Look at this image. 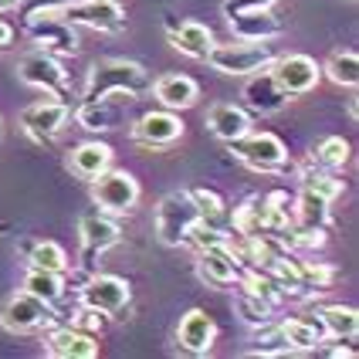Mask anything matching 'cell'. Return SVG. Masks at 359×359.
<instances>
[{"mask_svg":"<svg viewBox=\"0 0 359 359\" xmlns=\"http://www.w3.org/2000/svg\"><path fill=\"white\" fill-rule=\"evenodd\" d=\"M149 88H153V79H149V72L142 65L126 58H109L92 65L81 99L92 102V99H105V95H133V99H140Z\"/></svg>","mask_w":359,"mask_h":359,"instance_id":"obj_1","label":"cell"},{"mask_svg":"<svg viewBox=\"0 0 359 359\" xmlns=\"http://www.w3.org/2000/svg\"><path fill=\"white\" fill-rule=\"evenodd\" d=\"M278 58L275 48L268 41H227V44H217L210 48L207 55V65L220 72V75H231V79H248L255 72H264L271 61Z\"/></svg>","mask_w":359,"mask_h":359,"instance_id":"obj_2","label":"cell"},{"mask_svg":"<svg viewBox=\"0 0 359 359\" xmlns=\"http://www.w3.org/2000/svg\"><path fill=\"white\" fill-rule=\"evenodd\" d=\"M197 220L200 214L197 203L190 200V194L187 190H173V194H166L156 203V238L166 248H180V244H187V234H190V227Z\"/></svg>","mask_w":359,"mask_h":359,"instance_id":"obj_3","label":"cell"},{"mask_svg":"<svg viewBox=\"0 0 359 359\" xmlns=\"http://www.w3.org/2000/svg\"><path fill=\"white\" fill-rule=\"evenodd\" d=\"M231 153L255 173H281L288 163V149L275 133H244L241 140L227 142Z\"/></svg>","mask_w":359,"mask_h":359,"instance_id":"obj_4","label":"cell"},{"mask_svg":"<svg viewBox=\"0 0 359 359\" xmlns=\"http://www.w3.org/2000/svg\"><path fill=\"white\" fill-rule=\"evenodd\" d=\"M0 325L14 336H27V332H38L55 325V305L41 302L31 292H14L11 299L0 305Z\"/></svg>","mask_w":359,"mask_h":359,"instance_id":"obj_5","label":"cell"},{"mask_svg":"<svg viewBox=\"0 0 359 359\" xmlns=\"http://www.w3.org/2000/svg\"><path fill=\"white\" fill-rule=\"evenodd\" d=\"M58 14L68 24H79L99 34H119L126 27V11L119 7V0H68Z\"/></svg>","mask_w":359,"mask_h":359,"instance_id":"obj_6","label":"cell"},{"mask_svg":"<svg viewBox=\"0 0 359 359\" xmlns=\"http://www.w3.org/2000/svg\"><path fill=\"white\" fill-rule=\"evenodd\" d=\"M92 200L105 214H129L140 203V180L126 170H105L102 177L92 180Z\"/></svg>","mask_w":359,"mask_h":359,"instance_id":"obj_7","label":"cell"},{"mask_svg":"<svg viewBox=\"0 0 359 359\" xmlns=\"http://www.w3.org/2000/svg\"><path fill=\"white\" fill-rule=\"evenodd\" d=\"M18 79L24 85H31V88H41V92L55 95V99H65V92H68V75H65L61 61L55 55H48V51L24 55L18 61Z\"/></svg>","mask_w":359,"mask_h":359,"instance_id":"obj_8","label":"cell"},{"mask_svg":"<svg viewBox=\"0 0 359 359\" xmlns=\"http://www.w3.org/2000/svg\"><path fill=\"white\" fill-rule=\"evenodd\" d=\"M27 34L34 44H41V51H48V55H79V31H75V24H68V20L61 18V14H41V18L27 20Z\"/></svg>","mask_w":359,"mask_h":359,"instance_id":"obj_9","label":"cell"},{"mask_svg":"<svg viewBox=\"0 0 359 359\" xmlns=\"http://www.w3.org/2000/svg\"><path fill=\"white\" fill-rule=\"evenodd\" d=\"M68 116H72L68 102L41 99V102L27 105V109L20 112V129H24L34 142H51V140H58L61 136V129H65Z\"/></svg>","mask_w":359,"mask_h":359,"instance_id":"obj_10","label":"cell"},{"mask_svg":"<svg viewBox=\"0 0 359 359\" xmlns=\"http://www.w3.org/2000/svg\"><path fill=\"white\" fill-rule=\"evenodd\" d=\"M268 72L275 75L281 88L295 99V95H309L322 79V65L309 55H281L268 65Z\"/></svg>","mask_w":359,"mask_h":359,"instance_id":"obj_11","label":"cell"},{"mask_svg":"<svg viewBox=\"0 0 359 359\" xmlns=\"http://www.w3.org/2000/svg\"><path fill=\"white\" fill-rule=\"evenodd\" d=\"M79 241H81V268H95V261L122 241V227L112 217H105V214H85L79 220Z\"/></svg>","mask_w":359,"mask_h":359,"instance_id":"obj_12","label":"cell"},{"mask_svg":"<svg viewBox=\"0 0 359 359\" xmlns=\"http://www.w3.org/2000/svg\"><path fill=\"white\" fill-rule=\"evenodd\" d=\"M197 275L210 288H227L241 278V258L231 248V238L220 244H207L197 251Z\"/></svg>","mask_w":359,"mask_h":359,"instance_id":"obj_13","label":"cell"},{"mask_svg":"<svg viewBox=\"0 0 359 359\" xmlns=\"http://www.w3.org/2000/svg\"><path fill=\"white\" fill-rule=\"evenodd\" d=\"M133 299L129 292V281L119 278V275H95V278L85 281V288L79 292V302L85 309H95L102 316H116L122 312Z\"/></svg>","mask_w":359,"mask_h":359,"instance_id":"obj_14","label":"cell"},{"mask_svg":"<svg viewBox=\"0 0 359 359\" xmlns=\"http://www.w3.org/2000/svg\"><path fill=\"white\" fill-rule=\"evenodd\" d=\"M177 140H183V119L170 109L160 112H146L133 122V142L142 149H166Z\"/></svg>","mask_w":359,"mask_h":359,"instance_id":"obj_15","label":"cell"},{"mask_svg":"<svg viewBox=\"0 0 359 359\" xmlns=\"http://www.w3.org/2000/svg\"><path fill=\"white\" fill-rule=\"evenodd\" d=\"M133 95H105V99H92L81 102V109L75 112L81 129L88 133H109V129H119L126 119V109L133 105Z\"/></svg>","mask_w":359,"mask_h":359,"instance_id":"obj_16","label":"cell"},{"mask_svg":"<svg viewBox=\"0 0 359 359\" xmlns=\"http://www.w3.org/2000/svg\"><path fill=\"white\" fill-rule=\"evenodd\" d=\"M292 102V95L281 88L275 75L264 68V72H255L248 75V85H244V105L255 112V116H275L285 105Z\"/></svg>","mask_w":359,"mask_h":359,"instance_id":"obj_17","label":"cell"},{"mask_svg":"<svg viewBox=\"0 0 359 359\" xmlns=\"http://www.w3.org/2000/svg\"><path fill=\"white\" fill-rule=\"evenodd\" d=\"M177 342L180 349L190 353V356H207L214 349V342H217V325L203 309H190L177 325Z\"/></svg>","mask_w":359,"mask_h":359,"instance_id":"obj_18","label":"cell"},{"mask_svg":"<svg viewBox=\"0 0 359 359\" xmlns=\"http://www.w3.org/2000/svg\"><path fill=\"white\" fill-rule=\"evenodd\" d=\"M166 38H170V44L177 48L180 55L197 58V61H203L210 55V48H214V31H210L207 24H200V20L170 18L166 20Z\"/></svg>","mask_w":359,"mask_h":359,"instance_id":"obj_19","label":"cell"},{"mask_svg":"<svg viewBox=\"0 0 359 359\" xmlns=\"http://www.w3.org/2000/svg\"><path fill=\"white\" fill-rule=\"evenodd\" d=\"M44 353L51 359H95L99 356V339L75 329V325H61V329L48 332Z\"/></svg>","mask_w":359,"mask_h":359,"instance_id":"obj_20","label":"cell"},{"mask_svg":"<svg viewBox=\"0 0 359 359\" xmlns=\"http://www.w3.org/2000/svg\"><path fill=\"white\" fill-rule=\"evenodd\" d=\"M156 102H160L163 109H170V112H183V109H190V105H197L200 99V85L190 75H180V72H166L160 79L153 81V88H149Z\"/></svg>","mask_w":359,"mask_h":359,"instance_id":"obj_21","label":"cell"},{"mask_svg":"<svg viewBox=\"0 0 359 359\" xmlns=\"http://www.w3.org/2000/svg\"><path fill=\"white\" fill-rule=\"evenodd\" d=\"M231 24V34L238 41H271L285 31L281 18L268 7V11H248V14H238V18H227Z\"/></svg>","mask_w":359,"mask_h":359,"instance_id":"obj_22","label":"cell"},{"mask_svg":"<svg viewBox=\"0 0 359 359\" xmlns=\"http://www.w3.org/2000/svg\"><path fill=\"white\" fill-rule=\"evenodd\" d=\"M65 166L72 170V177L92 183V180L102 177V173L112 166V149H109L105 142H81V146H75V149L68 153Z\"/></svg>","mask_w":359,"mask_h":359,"instance_id":"obj_23","label":"cell"},{"mask_svg":"<svg viewBox=\"0 0 359 359\" xmlns=\"http://www.w3.org/2000/svg\"><path fill=\"white\" fill-rule=\"evenodd\" d=\"M207 129L217 136L220 142H234L241 140L244 133H251V116L238 109V105H231V102H217V105H210V112H207Z\"/></svg>","mask_w":359,"mask_h":359,"instance_id":"obj_24","label":"cell"},{"mask_svg":"<svg viewBox=\"0 0 359 359\" xmlns=\"http://www.w3.org/2000/svg\"><path fill=\"white\" fill-rule=\"evenodd\" d=\"M281 336L295 353H316L322 342L329 339L319 316H295V319L281 322Z\"/></svg>","mask_w":359,"mask_h":359,"instance_id":"obj_25","label":"cell"},{"mask_svg":"<svg viewBox=\"0 0 359 359\" xmlns=\"http://www.w3.org/2000/svg\"><path fill=\"white\" fill-rule=\"evenodd\" d=\"M319 319L325 325V332H329V339L353 342L359 336V316L349 305H325V309H319Z\"/></svg>","mask_w":359,"mask_h":359,"instance_id":"obj_26","label":"cell"},{"mask_svg":"<svg viewBox=\"0 0 359 359\" xmlns=\"http://www.w3.org/2000/svg\"><path fill=\"white\" fill-rule=\"evenodd\" d=\"M292 227H309V231H325L329 227V200L316 197L309 190H302L295 197V224ZM288 227V231H292Z\"/></svg>","mask_w":359,"mask_h":359,"instance_id":"obj_27","label":"cell"},{"mask_svg":"<svg viewBox=\"0 0 359 359\" xmlns=\"http://www.w3.org/2000/svg\"><path fill=\"white\" fill-rule=\"evenodd\" d=\"M27 268H38V271H68V255L65 248L55 241H31L27 244Z\"/></svg>","mask_w":359,"mask_h":359,"instance_id":"obj_28","label":"cell"},{"mask_svg":"<svg viewBox=\"0 0 359 359\" xmlns=\"http://www.w3.org/2000/svg\"><path fill=\"white\" fill-rule=\"evenodd\" d=\"M24 292L38 295V299L48 302V305H58L61 295H65V278H61L58 271H38V268H27V275H24Z\"/></svg>","mask_w":359,"mask_h":359,"instance_id":"obj_29","label":"cell"},{"mask_svg":"<svg viewBox=\"0 0 359 359\" xmlns=\"http://www.w3.org/2000/svg\"><path fill=\"white\" fill-rule=\"evenodd\" d=\"M329 81H336L339 88H356L359 85V55L356 51H336L322 68Z\"/></svg>","mask_w":359,"mask_h":359,"instance_id":"obj_30","label":"cell"},{"mask_svg":"<svg viewBox=\"0 0 359 359\" xmlns=\"http://www.w3.org/2000/svg\"><path fill=\"white\" fill-rule=\"evenodd\" d=\"M234 309H238V316L248 325H264V322H271V316H275V302L261 299V295H255V292H248V288H241L238 299H234Z\"/></svg>","mask_w":359,"mask_h":359,"instance_id":"obj_31","label":"cell"},{"mask_svg":"<svg viewBox=\"0 0 359 359\" xmlns=\"http://www.w3.org/2000/svg\"><path fill=\"white\" fill-rule=\"evenodd\" d=\"M302 190H309V194H316V197L332 203L336 197H342L346 187H342L339 177H332V170H325V173L322 170H305L302 173Z\"/></svg>","mask_w":359,"mask_h":359,"instance_id":"obj_32","label":"cell"},{"mask_svg":"<svg viewBox=\"0 0 359 359\" xmlns=\"http://www.w3.org/2000/svg\"><path fill=\"white\" fill-rule=\"evenodd\" d=\"M187 194H190V200L197 203L200 220L210 224V227H217L220 217H224V197H220L217 190H210V187H190Z\"/></svg>","mask_w":359,"mask_h":359,"instance_id":"obj_33","label":"cell"},{"mask_svg":"<svg viewBox=\"0 0 359 359\" xmlns=\"http://www.w3.org/2000/svg\"><path fill=\"white\" fill-rule=\"evenodd\" d=\"M312 160L319 163L322 170H342L349 163V142L342 136H329V140H322L312 149Z\"/></svg>","mask_w":359,"mask_h":359,"instance_id":"obj_34","label":"cell"},{"mask_svg":"<svg viewBox=\"0 0 359 359\" xmlns=\"http://www.w3.org/2000/svg\"><path fill=\"white\" fill-rule=\"evenodd\" d=\"M65 4H68V0H18L14 7H18V18L27 24V20L41 18V14H58Z\"/></svg>","mask_w":359,"mask_h":359,"instance_id":"obj_35","label":"cell"},{"mask_svg":"<svg viewBox=\"0 0 359 359\" xmlns=\"http://www.w3.org/2000/svg\"><path fill=\"white\" fill-rule=\"evenodd\" d=\"M278 0H224V20L227 18H238V14H248V11H268V7H275Z\"/></svg>","mask_w":359,"mask_h":359,"instance_id":"obj_36","label":"cell"},{"mask_svg":"<svg viewBox=\"0 0 359 359\" xmlns=\"http://www.w3.org/2000/svg\"><path fill=\"white\" fill-rule=\"evenodd\" d=\"M72 325H75V329H81V332H88V336H99L102 325H105V319H102V312H95V309H85V305H81L79 312H75V319H72Z\"/></svg>","mask_w":359,"mask_h":359,"instance_id":"obj_37","label":"cell"},{"mask_svg":"<svg viewBox=\"0 0 359 359\" xmlns=\"http://www.w3.org/2000/svg\"><path fill=\"white\" fill-rule=\"evenodd\" d=\"M11 41H14V27L0 18V51H7V48H11Z\"/></svg>","mask_w":359,"mask_h":359,"instance_id":"obj_38","label":"cell"},{"mask_svg":"<svg viewBox=\"0 0 359 359\" xmlns=\"http://www.w3.org/2000/svg\"><path fill=\"white\" fill-rule=\"evenodd\" d=\"M329 356L332 359H356V349H349V346H336V349H329Z\"/></svg>","mask_w":359,"mask_h":359,"instance_id":"obj_39","label":"cell"},{"mask_svg":"<svg viewBox=\"0 0 359 359\" xmlns=\"http://www.w3.org/2000/svg\"><path fill=\"white\" fill-rule=\"evenodd\" d=\"M356 116H359V102L349 99V119H356Z\"/></svg>","mask_w":359,"mask_h":359,"instance_id":"obj_40","label":"cell"},{"mask_svg":"<svg viewBox=\"0 0 359 359\" xmlns=\"http://www.w3.org/2000/svg\"><path fill=\"white\" fill-rule=\"evenodd\" d=\"M14 4H18V0H0V14H4V11H11Z\"/></svg>","mask_w":359,"mask_h":359,"instance_id":"obj_41","label":"cell"},{"mask_svg":"<svg viewBox=\"0 0 359 359\" xmlns=\"http://www.w3.org/2000/svg\"><path fill=\"white\" fill-rule=\"evenodd\" d=\"M349 4H356V0H349Z\"/></svg>","mask_w":359,"mask_h":359,"instance_id":"obj_42","label":"cell"},{"mask_svg":"<svg viewBox=\"0 0 359 359\" xmlns=\"http://www.w3.org/2000/svg\"><path fill=\"white\" fill-rule=\"evenodd\" d=\"M0 133H4V129H0Z\"/></svg>","mask_w":359,"mask_h":359,"instance_id":"obj_43","label":"cell"}]
</instances>
